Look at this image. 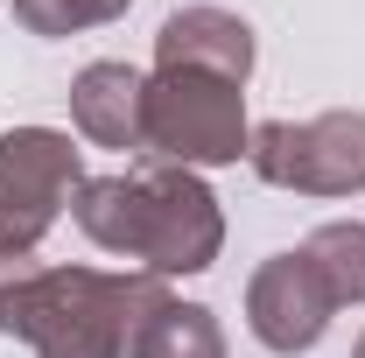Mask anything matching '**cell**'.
Wrapping results in <instances>:
<instances>
[{
	"label": "cell",
	"instance_id": "6da1fadb",
	"mask_svg": "<svg viewBox=\"0 0 365 358\" xmlns=\"http://www.w3.org/2000/svg\"><path fill=\"white\" fill-rule=\"evenodd\" d=\"M162 302L169 288L155 274L36 267L29 253H0V330L29 337L43 358H120Z\"/></svg>",
	"mask_w": 365,
	"mask_h": 358
},
{
	"label": "cell",
	"instance_id": "7a4b0ae2",
	"mask_svg": "<svg viewBox=\"0 0 365 358\" xmlns=\"http://www.w3.org/2000/svg\"><path fill=\"white\" fill-rule=\"evenodd\" d=\"M71 211H78L91 246L127 253L148 274H204L218 260V239H225L211 190L176 162H148L127 176H91L78 183Z\"/></svg>",
	"mask_w": 365,
	"mask_h": 358
},
{
	"label": "cell",
	"instance_id": "3957f363",
	"mask_svg": "<svg viewBox=\"0 0 365 358\" xmlns=\"http://www.w3.org/2000/svg\"><path fill=\"white\" fill-rule=\"evenodd\" d=\"M246 162L274 190L351 197V190H365V113H323V120H302V127H288V120L253 127Z\"/></svg>",
	"mask_w": 365,
	"mask_h": 358
},
{
	"label": "cell",
	"instance_id": "277c9868",
	"mask_svg": "<svg viewBox=\"0 0 365 358\" xmlns=\"http://www.w3.org/2000/svg\"><path fill=\"white\" fill-rule=\"evenodd\" d=\"M246 113L239 85L211 71H162L148 78V148L162 162H239L246 155Z\"/></svg>",
	"mask_w": 365,
	"mask_h": 358
},
{
	"label": "cell",
	"instance_id": "5b68a950",
	"mask_svg": "<svg viewBox=\"0 0 365 358\" xmlns=\"http://www.w3.org/2000/svg\"><path fill=\"white\" fill-rule=\"evenodd\" d=\"M78 148L49 127L0 134V253H29L78 197Z\"/></svg>",
	"mask_w": 365,
	"mask_h": 358
},
{
	"label": "cell",
	"instance_id": "8992f818",
	"mask_svg": "<svg viewBox=\"0 0 365 358\" xmlns=\"http://www.w3.org/2000/svg\"><path fill=\"white\" fill-rule=\"evenodd\" d=\"M330 288L317 281V267L302 260V253H274L267 267L253 274V288H246V316H253V337L267 344V352H309L323 337V323H330Z\"/></svg>",
	"mask_w": 365,
	"mask_h": 358
},
{
	"label": "cell",
	"instance_id": "52a82bcc",
	"mask_svg": "<svg viewBox=\"0 0 365 358\" xmlns=\"http://www.w3.org/2000/svg\"><path fill=\"white\" fill-rule=\"evenodd\" d=\"M155 63L162 71H211L225 85H246V71H253V29L218 14V7L169 14L162 36H155Z\"/></svg>",
	"mask_w": 365,
	"mask_h": 358
},
{
	"label": "cell",
	"instance_id": "ba28073f",
	"mask_svg": "<svg viewBox=\"0 0 365 358\" xmlns=\"http://www.w3.org/2000/svg\"><path fill=\"white\" fill-rule=\"evenodd\" d=\"M71 120L98 148H148V78L134 63H91L71 85Z\"/></svg>",
	"mask_w": 365,
	"mask_h": 358
},
{
	"label": "cell",
	"instance_id": "9c48e42d",
	"mask_svg": "<svg viewBox=\"0 0 365 358\" xmlns=\"http://www.w3.org/2000/svg\"><path fill=\"white\" fill-rule=\"evenodd\" d=\"M127 352L134 358H225V337H218L211 310H197V302H162V310L134 330Z\"/></svg>",
	"mask_w": 365,
	"mask_h": 358
},
{
	"label": "cell",
	"instance_id": "30bf717a",
	"mask_svg": "<svg viewBox=\"0 0 365 358\" xmlns=\"http://www.w3.org/2000/svg\"><path fill=\"white\" fill-rule=\"evenodd\" d=\"M302 260L317 267V281L330 288V302H365V225H323L309 232Z\"/></svg>",
	"mask_w": 365,
	"mask_h": 358
},
{
	"label": "cell",
	"instance_id": "8fae6325",
	"mask_svg": "<svg viewBox=\"0 0 365 358\" xmlns=\"http://www.w3.org/2000/svg\"><path fill=\"white\" fill-rule=\"evenodd\" d=\"M134 0H14V14L36 29V36H71V29H85V21H113V14H127Z\"/></svg>",
	"mask_w": 365,
	"mask_h": 358
},
{
	"label": "cell",
	"instance_id": "7c38bea8",
	"mask_svg": "<svg viewBox=\"0 0 365 358\" xmlns=\"http://www.w3.org/2000/svg\"><path fill=\"white\" fill-rule=\"evenodd\" d=\"M359 358H365V337H359Z\"/></svg>",
	"mask_w": 365,
	"mask_h": 358
}]
</instances>
